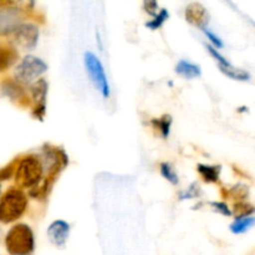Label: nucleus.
I'll use <instances>...</instances> for the list:
<instances>
[{
    "label": "nucleus",
    "instance_id": "4be33fe9",
    "mask_svg": "<svg viewBox=\"0 0 255 255\" xmlns=\"http://www.w3.org/2000/svg\"><path fill=\"white\" fill-rule=\"evenodd\" d=\"M227 196L232 197L233 199H237V201L242 202L249 196V188L246 186V184L238 183L229 189L228 193H227Z\"/></svg>",
    "mask_w": 255,
    "mask_h": 255
},
{
    "label": "nucleus",
    "instance_id": "7ed1b4c3",
    "mask_svg": "<svg viewBox=\"0 0 255 255\" xmlns=\"http://www.w3.org/2000/svg\"><path fill=\"white\" fill-rule=\"evenodd\" d=\"M27 208V197L20 188L7 189L0 198V223H14Z\"/></svg>",
    "mask_w": 255,
    "mask_h": 255
},
{
    "label": "nucleus",
    "instance_id": "4468645a",
    "mask_svg": "<svg viewBox=\"0 0 255 255\" xmlns=\"http://www.w3.org/2000/svg\"><path fill=\"white\" fill-rule=\"evenodd\" d=\"M197 172L206 183H217L219 181V177H221L222 167L199 163L197 166Z\"/></svg>",
    "mask_w": 255,
    "mask_h": 255
},
{
    "label": "nucleus",
    "instance_id": "2eb2a0df",
    "mask_svg": "<svg viewBox=\"0 0 255 255\" xmlns=\"http://www.w3.org/2000/svg\"><path fill=\"white\" fill-rule=\"evenodd\" d=\"M218 67L221 70V72H223L227 77H229L232 80H236V81H249L251 80V74L248 71L234 66L229 61L227 64L218 65Z\"/></svg>",
    "mask_w": 255,
    "mask_h": 255
},
{
    "label": "nucleus",
    "instance_id": "412c9836",
    "mask_svg": "<svg viewBox=\"0 0 255 255\" xmlns=\"http://www.w3.org/2000/svg\"><path fill=\"white\" fill-rule=\"evenodd\" d=\"M253 213H255V207L249 204L248 202H237L234 204V208L232 211V214H236V218L238 217H247V216H253Z\"/></svg>",
    "mask_w": 255,
    "mask_h": 255
},
{
    "label": "nucleus",
    "instance_id": "6e6552de",
    "mask_svg": "<svg viewBox=\"0 0 255 255\" xmlns=\"http://www.w3.org/2000/svg\"><path fill=\"white\" fill-rule=\"evenodd\" d=\"M40 31L39 27L32 22H22L16 31L14 32V39L17 46L26 51H31L36 47L39 41Z\"/></svg>",
    "mask_w": 255,
    "mask_h": 255
},
{
    "label": "nucleus",
    "instance_id": "aec40b11",
    "mask_svg": "<svg viewBox=\"0 0 255 255\" xmlns=\"http://www.w3.org/2000/svg\"><path fill=\"white\" fill-rule=\"evenodd\" d=\"M202 196V189L197 182L189 184L186 189L181 191L178 193L179 201H186V199H194Z\"/></svg>",
    "mask_w": 255,
    "mask_h": 255
},
{
    "label": "nucleus",
    "instance_id": "b1692460",
    "mask_svg": "<svg viewBox=\"0 0 255 255\" xmlns=\"http://www.w3.org/2000/svg\"><path fill=\"white\" fill-rule=\"evenodd\" d=\"M17 163H19V158H16L7 166L0 168V181H7V179L11 178L12 174H15V171H16Z\"/></svg>",
    "mask_w": 255,
    "mask_h": 255
},
{
    "label": "nucleus",
    "instance_id": "f257e3e1",
    "mask_svg": "<svg viewBox=\"0 0 255 255\" xmlns=\"http://www.w3.org/2000/svg\"><path fill=\"white\" fill-rule=\"evenodd\" d=\"M5 248L10 255H31L35 249L34 232L30 226L17 223L5 236Z\"/></svg>",
    "mask_w": 255,
    "mask_h": 255
},
{
    "label": "nucleus",
    "instance_id": "5701e85b",
    "mask_svg": "<svg viewBox=\"0 0 255 255\" xmlns=\"http://www.w3.org/2000/svg\"><path fill=\"white\" fill-rule=\"evenodd\" d=\"M202 30V32H203L204 35H206V37L207 39L209 40V42H211V46H213L214 49H223L224 47V42H223V40L221 39V37L218 36V35L216 34V32H213L212 31L211 29H209L208 26L207 27H203V29H201Z\"/></svg>",
    "mask_w": 255,
    "mask_h": 255
},
{
    "label": "nucleus",
    "instance_id": "bb28decb",
    "mask_svg": "<svg viewBox=\"0 0 255 255\" xmlns=\"http://www.w3.org/2000/svg\"><path fill=\"white\" fill-rule=\"evenodd\" d=\"M96 42H97V44H99L100 51H102V49H104V47H102V45H101L102 40H101V35H100L99 31H96Z\"/></svg>",
    "mask_w": 255,
    "mask_h": 255
},
{
    "label": "nucleus",
    "instance_id": "f03ea898",
    "mask_svg": "<svg viewBox=\"0 0 255 255\" xmlns=\"http://www.w3.org/2000/svg\"><path fill=\"white\" fill-rule=\"evenodd\" d=\"M42 177H44V166L39 156L27 154L19 159L15 171V182L20 188L34 189L41 183Z\"/></svg>",
    "mask_w": 255,
    "mask_h": 255
},
{
    "label": "nucleus",
    "instance_id": "393cba45",
    "mask_svg": "<svg viewBox=\"0 0 255 255\" xmlns=\"http://www.w3.org/2000/svg\"><path fill=\"white\" fill-rule=\"evenodd\" d=\"M209 206L212 207V209H213L214 212L222 214V216H224V217L232 216V209L229 208L228 204H227L226 202H211V203H209Z\"/></svg>",
    "mask_w": 255,
    "mask_h": 255
},
{
    "label": "nucleus",
    "instance_id": "f8f14e48",
    "mask_svg": "<svg viewBox=\"0 0 255 255\" xmlns=\"http://www.w3.org/2000/svg\"><path fill=\"white\" fill-rule=\"evenodd\" d=\"M19 60L16 47L10 42H0V72H4L14 66Z\"/></svg>",
    "mask_w": 255,
    "mask_h": 255
},
{
    "label": "nucleus",
    "instance_id": "9d476101",
    "mask_svg": "<svg viewBox=\"0 0 255 255\" xmlns=\"http://www.w3.org/2000/svg\"><path fill=\"white\" fill-rule=\"evenodd\" d=\"M0 91L11 101L17 102L20 105H29V97L25 91L24 85L17 82L15 79H5L0 85Z\"/></svg>",
    "mask_w": 255,
    "mask_h": 255
},
{
    "label": "nucleus",
    "instance_id": "1a4fd4ad",
    "mask_svg": "<svg viewBox=\"0 0 255 255\" xmlns=\"http://www.w3.org/2000/svg\"><path fill=\"white\" fill-rule=\"evenodd\" d=\"M70 231H71V227L66 221L56 219L47 228V238H49L50 243L54 244L55 247L64 248L70 237Z\"/></svg>",
    "mask_w": 255,
    "mask_h": 255
},
{
    "label": "nucleus",
    "instance_id": "ddd939ff",
    "mask_svg": "<svg viewBox=\"0 0 255 255\" xmlns=\"http://www.w3.org/2000/svg\"><path fill=\"white\" fill-rule=\"evenodd\" d=\"M176 72L181 77L186 80H193L198 79L202 75V67L198 64L189 61V60L182 59L177 62L176 65Z\"/></svg>",
    "mask_w": 255,
    "mask_h": 255
},
{
    "label": "nucleus",
    "instance_id": "0eeeda50",
    "mask_svg": "<svg viewBox=\"0 0 255 255\" xmlns=\"http://www.w3.org/2000/svg\"><path fill=\"white\" fill-rule=\"evenodd\" d=\"M47 92H49V82L44 77L30 85V95L35 105L32 109V116L39 121H44L45 115H46Z\"/></svg>",
    "mask_w": 255,
    "mask_h": 255
},
{
    "label": "nucleus",
    "instance_id": "20e7f679",
    "mask_svg": "<svg viewBox=\"0 0 255 255\" xmlns=\"http://www.w3.org/2000/svg\"><path fill=\"white\" fill-rule=\"evenodd\" d=\"M84 65L86 74L90 81L94 85L95 89L101 94L104 99H109L111 96V87H110L109 79L106 71L102 65L101 60L91 51H86L84 54Z\"/></svg>",
    "mask_w": 255,
    "mask_h": 255
},
{
    "label": "nucleus",
    "instance_id": "9b49d317",
    "mask_svg": "<svg viewBox=\"0 0 255 255\" xmlns=\"http://www.w3.org/2000/svg\"><path fill=\"white\" fill-rule=\"evenodd\" d=\"M184 16H186L187 22L199 29L208 26L209 19H211L208 10L201 2H191L187 5L184 10Z\"/></svg>",
    "mask_w": 255,
    "mask_h": 255
},
{
    "label": "nucleus",
    "instance_id": "6ab92c4d",
    "mask_svg": "<svg viewBox=\"0 0 255 255\" xmlns=\"http://www.w3.org/2000/svg\"><path fill=\"white\" fill-rule=\"evenodd\" d=\"M168 17H169V11L167 9H164V7H162V9H159V11L157 12V15L153 17V19L146 22V26L151 30H157L159 29V27L163 26L164 22L168 20Z\"/></svg>",
    "mask_w": 255,
    "mask_h": 255
},
{
    "label": "nucleus",
    "instance_id": "39448f33",
    "mask_svg": "<svg viewBox=\"0 0 255 255\" xmlns=\"http://www.w3.org/2000/svg\"><path fill=\"white\" fill-rule=\"evenodd\" d=\"M47 69L49 67L44 60L34 55H26L15 67L14 76L15 80L21 85L32 84L36 80L41 79Z\"/></svg>",
    "mask_w": 255,
    "mask_h": 255
},
{
    "label": "nucleus",
    "instance_id": "f3484780",
    "mask_svg": "<svg viewBox=\"0 0 255 255\" xmlns=\"http://www.w3.org/2000/svg\"><path fill=\"white\" fill-rule=\"evenodd\" d=\"M172 117L169 115H163L159 119H153L151 121L152 127L153 129L158 131L159 136L163 139H167L169 137V133H171V127H172Z\"/></svg>",
    "mask_w": 255,
    "mask_h": 255
},
{
    "label": "nucleus",
    "instance_id": "cd10ccee",
    "mask_svg": "<svg viewBox=\"0 0 255 255\" xmlns=\"http://www.w3.org/2000/svg\"><path fill=\"white\" fill-rule=\"evenodd\" d=\"M0 188H1V187H0Z\"/></svg>",
    "mask_w": 255,
    "mask_h": 255
},
{
    "label": "nucleus",
    "instance_id": "a211bd4d",
    "mask_svg": "<svg viewBox=\"0 0 255 255\" xmlns=\"http://www.w3.org/2000/svg\"><path fill=\"white\" fill-rule=\"evenodd\" d=\"M159 172H161V176L163 177L164 179H167L171 184H173V186H177V184H178V173H177L176 168H174L169 162H162V163L159 164Z\"/></svg>",
    "mask_w": 255,
    "mask_h": 255
},
{
    "label": "nucleus",
    "instance_id": "423d86ee",
    "mask_svg": "<svg viewBox=\"0 0 255 255\" xmlns=\"http://www.w3.org/2000/svg\"><path fill=\"white\" fill-rule=\"evenodd\" d=\"M24 22V11L14 4L0 7V36L14 34Z\"/></svg>",
    "mask_w": 255,
    "mask_h": 255
},
{
    "label": "nucleus",
    "instance_id": "dca6fc26",
    "mask_svg": "<svg viewBox=\"0 0 255 255\" xmlns=\"http://www.w3.org/2000/svg\"><path fill=\"white\" fill-rule=\"evenodd\" d=\"M255 227V217L247 216V217H238L233 221V223L229 226V229L233 234H244Z\"/></svg>",
    "mask_w": 255,
    "mask_h": 255
},
{
    "label": "nucleus",
    "instance_id": "a878e982",
    "mask_svg": "<svg viewBox=\"0 0 255 255\" xmlns=\"http://www.w3.org/2000/svg\"><path fill=\"white\" fill-rule=\"evenodd\" d=\"M143 9L144 11L147 12L151 16H156L157 12L159 11L158 10V2L154 1V0H147V1L143 2Z\"/></svg>",
    "mask_w": 255,
    "mask_h": 255
}]
</instances>
